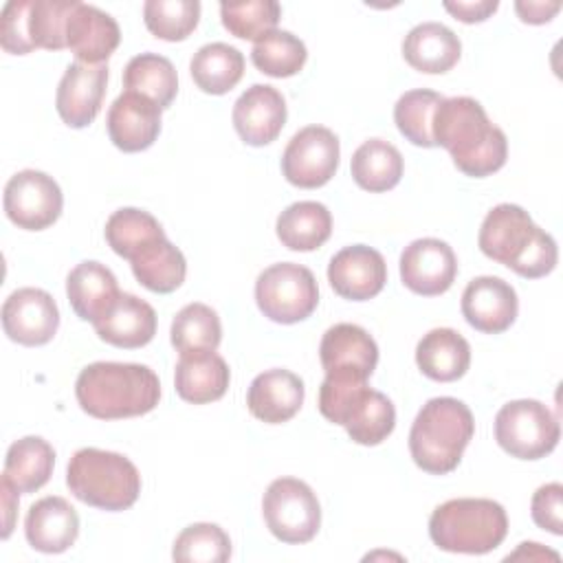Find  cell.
I'll list each match as a JSON object with an SVG mask.
<instances>
[{
  "label": "cell",
  "mask_w": 563,
  "mask_h": 563,
  "mask_svg": "<svg viewBox=\"0 0 563 563\" xmlns=\"http://www.w3.org/2000/svg\"><path fill=\"white\" fill-rule=\"evenodd\" d=\"M433 141L444 147L455 167L473 178H484L504 167L508 158L506 134L490 123L473 97L442 99L433 114Z\"/></svg>",
  "instance_id": "6da1fadb"
},
{
  "label": "cell",
  "mask_w": 563,
  "mask_h": 563,
  "mask_svg": "<svg viewBox=\"0 0 563 563\" xmlns=\"http://www.w3.org/2000/svg\"><path fill=\"white\" fill-rule=\"evenodd\" d=\"M75 396L88 416L121 420L152 411L161 398V383L147 365L97 361L79 372Z\"/></svg>",
  "instance_id": "7a4b0ae2"
},
{
  "label": "cell",
  "mask_w": 563,
  "mask_h": 563,
  "mask_svg": "<svg viewBox=\"0 0 563 563\" xmlns=\"http://www.w3.org/2000/svg\"><path fill=\"white\" fill-rule=\"evenodd\" d=\"M477 244L486 257L526 279L545 277L559 260L554 238L537 227L526 209L510 202L497 205L486 213Z\"/></svg>",
  "instance_id": "3957f363"
},
{
  "label": "cell",
  "mask_w": 563,
  "mask_h": 563,
  "mask_svg": "<svg viewBox=\"0 0 563 563\" xmlns=\"http://www.w3.org/2000/svg\"><path fill=\"white\" fill-rule=\"evenodd\" d=\"M475 433L471 409L451 396L431 398L418 411L409 431V453L422 471L446 475L457 468Z\"/></svg>",
  "instance_id": "277c9868"
},
{
  "label": "cell",
  "mask_w": 563,
  "mask_h": 563,
  "mask_svg": "<svg viewBox=\"0 0 563 563\" xmlns=\"http://www.w3.org/2000/svg\"><path fill=\"white\" fill-rule=\"evenodd\" d=\"M506 532L504 506L484 497L449 499L429 519V537L444 552L486 554L501 545Z\"/></svg>",
  "instance_id": "5b68a950"
},
{
  "label": "cell",
  "mask_w": 563,
  "mask_h": 563,
  "mask_svg": "<svg viewBox=\"0 0 563 563\" xmlns=\"http://www.w3.org/2000/svg\"><path fill=\"white\" fill-rule=\"evenodd\" d=\"M70 493L101 510H125L141 493V475L136 466L121 453L95 446L79 449L66 468Z\"/></svg>",
  "instance_id": "8992f818"
},
{
  "label": "cell",
  "mask_w": 563,
  "mask_h": 563,
  "mask_svg": "<svg viewBox=\"0 0 563 563\" xmlns=\"http://www.w3.org/2000/svg\"><path fill=\"white\" fill-rule=\"evenodd\" d=\"M319 411L325 420L345 427L347 435L363 446L380 444L396 427L391 400L367 380L341 383L325 378L319 387Z\"/></svg>",
  "instance_id": "52a82bcc"
},
{
  "label": "cell",
  "mask_w": 563,
  "mask_h": 563,
  "mask_svg": "<svg viewBox=\"0 0 563 563\" xmlns=\"http://www.w3.org/2000/svg\"><path fill=\"white\" fill-rule=\"evenodd\" d=\"M559 438V420L539 400L506 402L495 416V440L512 457L541 460L556 449Z\"/></svg>",
  "instance_id": "ba28073f"
},
{
  "label": "cell",
  "mask_w": 563,
  "mask_h": 563,
  "mask_svg": "<svg viewBox=\"0 0 563 563\" xmlns=\"http://www.w3.org/2000/svg\"><path fill=\"white\" fill-rule=\"evenodd\" d=\"M257 308L275 323H297L308 319L319 303L317 279L310 268L282 262L260 273L255 282Z\"/></svg>",
  "instance_id": "9c48e42d"
},
{
  "label": "cell",
  "mask_w": 563,
  "mask_h": 563,
  "mask_svg": "<svg viewBox=\"0 0 563 563\" xmlns=\"http://www.w3.org/2000/svg\"><path fill=\"white\" fill-rule=\"evenodd\" d=\"M262 515L273 537L284 543H308L321 526V506L314 490L297 477H279L268 484Z\"/></svg>",
  "instance_id": "30bf717a"
},
{
  "label": "cell",
  "mask_w": 563,
  "mask_h": 563,
  "mask_svg": "<svg viewBox=\"0 0 563 563\" xmlns=\"http://www.w3.org/2000/svg\"><path fill=\"white\" fill-rule=\"evenodd\" d=\"M339 139L323 125L301 128L282 154V172L286 180L301 189L323 187L339 167Z\"/></svg>",
  "instance_id": "8fae6325"
},
{
  "label": "cell",
  "mask_w": 563,
  "mask_h": 563,
  "mask_svg": "<svg viewBox=\"0 0 563 563\" xmlns=\"http://www.w3.org/2000/svg\"><path fill=\"white\" fill-rule=\"evenodd\" d=\"M4 213L26 231H42L51 227L64 207L59 185L44 172L22 169L13 174L4 187Z\"/></svg>",
  "instance_id": "7c38bea8"
},
{
  "label": "cell",
  "mask_w": 563,
  "mask_h": 563,
  "mask_svg": "<svg viewBox=\"0 0 563 563\" xmlns=\"http://www.w3.org/2000/svg\"><path fill=\"white\" fill-rule=\"evenodd\" d=\"M319 358L325 378L341 383L367 380L378 363V345L361 325L336 323L325 330Z\"/></svg>",
  "instance_id": "4fadbf2b"
},
{
  "label": "cell",
  "mask_w": 563,
  "mask_h": 563,
  "mask_svg": "<svg viewBox=\"0 0 563 563\" xmlns=\"http://www.w3.org/2000/svg\"><path fill=\"white\" fill-rule=\"evenodd\" d=\"M2 328L20 345H44L59 328L57 303L42 288H18L2 303Z\"/></svg>",
  "instance_id": "5bb4252c"
},
{
  "label": "cell",
  "mask_w": 563,
  "mask_h": 563,
  "mask_svg": "<svg viewBox=\"0 0 563 563\" xmlns=\"http://www.w3.org/2000/svg\"><path fill=\"white\" fill-rule=\"evenodd\" d=\"M455 275V253L446 242L438 238L413 240L400 255V279L416 295H442L453 286Z\"/></svg>",
  "instance_id": "9a60e30c"
},
{
  "label": "cell",
  "mask_w": 563,
  "mask_h": 563,
  "mask_svg": "<svg viewBox=\"0 0 563 563\" xmlns=\"http://www.w3.org/2000/svg\"><path fill=\"white\" fill-rule=\"evenodd\" d=\"M108 84L106 64H70L57 86L55 108L62 121L70 128H86L101 110Z\"/></svg>",
  "instance_id": "2e32d148"
},
{
  "label": "cell",
  "mask_w": 563,
  "mask_h": 563,
  "mask_svg": "<svg viewBox=\"0 0 563 563\" xmlns=\"http://www.w3.org/2000/svg\"><path fill=\"white\" fill-rule=\"evenodd\" d=\"M328 282L339 297L367 301L383 290L387 282V264L376 249L352 244L330 260Z\"/></svg>",
  "instance_id": "e0dca14e"
},
{
  "label": "cell",
  "mask_w": 563,
  "mask_h": 563,
  "mask_svg": "<svg viewBox=\"0 0 563 563\" xmlns=\"http://www.w3.org/2000/svg\"><path fill=\"white\" fill-rule=\"evenodd\" d=\"M519 312V299L515 288L501 277L482 275L468 282L462 292V314L471 328L499 334L506 332Z\"/></svg>",
  "instance_id": "ac0fdd59"
},
{
  "label": "cell",
  "mask_w": 563,
  "mask_h": 563,
  "mask_svg": "<svg viewBox=\"0 0 563 563\" xmlns=\"http://www.w3.org/2000/svg\"><path fill=\"white\" fill-rule=\"evenodd\" d=\"M286 123V101L268 84H253L233 103V128L246 145L273 143Z\"/></svg>",
  "instance_id": "d6986e66"
},
{
  "label": "cell",
  "mask_w": 563,
  "mask_h": 563,
  "mask_svg": "<svg viewBox=\"0 0 563 563\" xmlns=\"http://www.w3.org/2000/svg\"><path fill=\"white\" fill-rule=\"evenodd\" d=\"M108 136L121 152H143L161 134V108L139 95L123 90L108 110Z\"/></svg>",
  "instance_id": "ffe728a7"
},
{
  "label": "cell",
  "mask_w": 563,
  "mask_h": 563,
  "mask_svg": "<svg viewBox=\"0 0 563 563\" xmlns=\"http://www.w3.org/2000/svg\"><path fill=\"white\" fill-rule=\"evenodd\" d=\"M303 396V380L288 369L275 367L253 378L246 391V407L257 420L266 424H282L301 409Z\"/></svg>",
  "instance_id": "44dd1931"
},
{
  "label": "cell",
  "mask_w": 563,
  "mask_h": 563,
  "mask_svg": "<svg viewBox=\"0 0 563 563\" xmlns=\"http://www.w3.org/2000/svg\"><path fill=\"white\" fill-rule=\"evenodd\" d=\"M24 534L29 545L37 552H66L79 534L77 510L64 497H42L26 512Z\"/></svg>",
  "instance_id": "7402d4cb"
},
{
  "label": "cell",
  "mask_w": 563,
  "mask_h": 563,
  "mask_svg": "<svg viewBox=\"0 0 563 563\" xmlns=\"http://www.w3.org/2000/svg\"><path fill=\"white\" fill-rule=\"evenodd\" d=\"M101 341L114 347H143L156 334V312L136 295L121 292L117 301L92 323Z\"/></svg>",
  "instance_id": "603a6c76"
},
{
  "label": "cell",
  "mask_w": 563,
  "mask_h": 563,
  "mask_svg": "<svg viewBox=\"0 0 563 563\" xmlns=\"http://www.w3.org/2000/svg\"><path fill=\"white\" fill-rule=\"evenodd\" d=\"M121 31L117 20L92 7L79 2L66 26V48L84 64H103L119 46Z\"/></svg>",
  "instance_id": "cb8c5ba5"
},
{
  "label": "cell",
  "mask_w": 563,
  "mask_h": 563,
  "mask_svg": "<svg viewBox=\"0 0 563 563\" xmlns=\"http://www.w3.org/2000/svg\"><path fill=\"white\" fill-rule=\"evenodd\" d=\"M460 55V37L440 22H422L402 40L405 62L420 73L442 75L457 64Z\"/></svg>",
  "instance_id": "d4e9b609"
},
{
  "label": "cell",
  "mask_w": 563,
  "mask_h": 563,
  "mask_svg": "<svg viewBox=\"0 0 563 563\" xmlns=\"http://www.w3.org/2000/svg\"><path fill=\"white\" fill-rule=\"evenodd\" d=\"M420 372L438 383H451L466 374L471 365V345L453 328H433L416 345Z\"/></svg>",
  "instance_id": "484cf974"
},
{
  "label": "cell",
  "mask_w": 563,
  "mask_h": 563,
  "mask_svg": "<svg viewBox=\"0 0 563 563\" xmlns=\"http://www.w3.org/2000/svg\"><path fill=\"white\" fill-rule=\"evenodd\" d=\"M66 295L75 314L95 323L121 295L114 273L99 262L77 264L66 279Z\"/></svg>",
  "instance_id": "4316f807"
},
{
  "label": "cell",
  "mask_w": 563,
  "mask_h": 563,
  "mask_svg": "<svg viewBox=\"0 0 563 563\" xmlns=\"http://www.w3.org/2000/svg\"><path fill=\"white\" fill-rule=\"evenodd\" d=\"M231 380L229 365L216 352L185 354L174 372L176 394L191 405H207L227 394Z\"/></svg>",
  "instance_id": "83f0119b"
},
{
  "label": "cell",
  "mask_w": 563,
  "mask_h": 563,
  "mask_svg": "<svg viewBox=\"0 0 563 563\" xmlns=\"http://www.w3.org/2000/svg\"><path fill=\"white\" fill-rule=\"evenodd\" d=\"M130 266L141 286L161 295L174 292L187 275L185 255L165 235L136 251L130 257Z\"/></svg>",
  "instance_id": "f1b7e54d"
},
{
  "label": "cell",
  "mask_w": 563,
  "mask_h": 563,
  "mask_svg": "<svg viewBox=\"0 0 563 563\" xmlns=\"http://www.w3.org/2000/svg\"><path fill=\"white\" fill-rule=\"evenodd\" d=\"M279 242L290 251H314L332 233V216L317 200H301L286 207L275 224Z\"/></svg>",
  "instance_id": "f546056e"
},
{
  "label": "cell",
  "mask_w": 563,
  "mask_h": 563,
  "mask_svg": "<svg viewBox=\"0 0 563 563\" xmlns=\"http://www.w3.org/2000/svg\"><path fill=\"white\" fill-rule=\"evenodd\" d=\"M352 178L354 183L372 194L394 189L402 178V154L396 145L383 139H369L352 154Z\"/></svg>",
  "instance_id": "4dcf8cb0"
},
{
  "label": "cell",
  "mask_w": 563,
  "mask_h": 563,
  "mask_svg": "<svg viewBox=\"0 0 563 563\" xmlns=\"http://www.w3.org/2000/svg\"><path fill=\"white\" fill-rule=\"evenodd\" d=\"M194 84L207 95H224L244 75V55L224 42L200 46L189 64Z\"/></svg>",
  "instance_id": "1f68e13d"
},
{
  "label": "cell",
  "mask_w": 563,
  "mask_h": 563,
  "mask_svg": "<svg viewBox=\"0 0 563 563\" xmlns=\"http://www.w3.org/2000/svg\"><path fill=\"white\" fill-rule=\"evenodd\" d=\"M53 466V446L40 435H26L9 446L2 475H7L20 493H35L51 479Z\"/></svg>",
  "instance_id": "d6a6232c"
},
{
  "label": "cell",
  "mask_w": 563,
  "mask_h": 563,
  "mask_svg": "<svg viewBox=\"0 0 563 563\" xmlns=\"http://www.w3.org/2000/svg\"><path fill=\"white\" fill-rule=\"evenodd\" d=\"M123 86L152 99L161 110L169 108L178 92V75L174 64L156 53H141L132 57L123 70Z\"/></svg>",
  "instance_id": "836d02e7"
},
{
  "label": "cell",
  "mask_w": 563,
  "mask_h": 563,
  "mask_svg": "<svg viewBox=\"0 0 563 563\" xmlns=\"http://www.w3.org/2000/svg\"><path fill=\"white\" fill-rule=\"evenodd\" d=\"M172 345L180 356L216 352L222 339L220 317L207 303H187L172 321Z\"/></svg>",
  "instance_id": "e575fe53"
},
{
  "label": "cell",
  "mask_w": 563,
  "mask_h": 563,
  "mask_svg": "<svg viewBox=\"0 0 563 563\" xmlns=\"http://www.w3.org/2000/svg\"><path fill=\"white\" fill-rule=\"evenodd\" d=\"M251 59L260 73L282 79V77H292L303 68L308 59V51L297 35H292L290 31L275 29L262 35L260 40H255Z\"/></svg>",
  "instance_id": "d590c367"
},
{
  "label": "cell",
  "mask_w": 563,
  "mask_h": 563,
  "mask_svg": "<svg viewBox=\"0 0 563 563\" xmlns=\"http://www.w3.org/2000/svg\"><path fill=\"white\" fill-rule=\"evenodd\" d=\"M163 235L165 231L161 222L152 213L134 207L114 211L106 222V240L110 249L125 260Z\"/></svg>",
  "instance_id": "8d00e7d4"
},
{
  "label": "cell",
  "mask_w": 563,
  "mask_h": 563,
  "mask_svg": "<svg viewBox=\"0 0 563 563\" xmlns=\"http://www.w3.org/2000/svg\"><path fill=\"white\" fill-rule=\"evenodd\" d=\"M444 97L435 90H409L394 106V121L398 132L418 147H435L433 114Z\"/></svg>",
  "instance_id": "74e56055"
},
{
  "label": "cell",
  "mask_w": 563,
  "mask_h": 563,
  "mask_svg": "<svg viewBox=\"0 0 563 563\" xmlns=\"http://www.w3.org/2000/svg\"><path fill=\"white\" fill-rule=\"evenodd\" d=\"M147 31L165 42L187 40L200 20L198 0H147L143 4Z\"/></svg>",
  "instance_id": "f35d334b"
},
{
  "label": "cell",
  "mask_w": 563,
  "mask_h": 563,
  "mask_svg": "<svg viewBox=\"0 0 563 563\" xmlns=\"http://www.w3.org/2000/svg\"><path fill=\"white\" fill-rule=\"evenodd\" d=\"M172 556L180 563H224L231 556V539L216 523H191L176 537Z\"/></svg>",
  "instance_id": "ab89813d"
},
{
  "label": "cell",
  "mask_w": 563,
  "mask_h": 563,
  "mask_svg": "<svg viewBox=\"0 0 563 563\" xmlns=\"http://www.w3.org/2000/svg\"><path fill=\"white\" fill-rule=\"evenodd\" d=\"M220 18L224 29L240 40H260L275 31L282 7L275 0H249V2H222Z\"/></svg>",
  "instance_id": "60d3db41"
},
{
  "label": "cell",
  "mask_w": 563,
  "mask_h": 563,
  "mask_svg": "<svg viewBox=\"0 0 563 563\" xmlns=\"http://www.w3.org/2000/svg\"><path fill=\"white\" fill-rule=\"evenodd\" d=\"M77 0H31L29 33L35 48H66V26L77 9Z\"/></svg>",
  "instance_id": "b9f144b4"
},
{
  "label": "cell",
  "mask_w": 563,
  "mask_h": 563,
  "mask_svg": "<svg viewBox=\"0 0 563 563\" xmlns=\"http://www.w3.org/2000/svg\"><path fill=\"white\" fill-rule=\"evenodd\" d=\"M29 11L31 0H13L2 9L0 44L11 55H26L35 51L29 33Z\"/></svg>",
  "instance_id": "7bdbcfd3"
},
{
  "label": "cell",
  "mask_w": 563,
  "mask_h": 563,
  "mask_svg": "<svg viewBox=\"0 0 563 563\" xmlns=\"http://www.w3.org/2000/svg\"><path fill=\"white\" fill-rule=\"evenodd\" d=\"M530 515L539 528L552 534H563V486L559 482L539 486L532 495Z\"/></svg>",
  "instance_id": "ee69618b"
},
{
  "label": "cell",
  "mask_w": 563,
  "mask_h": 563,
  "mask_svg": "<svg viewBox=\"0 0 563 563\" xmlns=\"http://www.w3.org/2000/svg\"><path fill=\"white\" fill-rule=\"evenodd\" d=\"M499 2L497 0H468V2H444V9L460 22L464 24H473V22H484L486 18H490L497 11Z\"/></svg>",
  "instance_id": "f6af8a7d"
},
{
  "label": "cell",
  "mask_w": 563,
  "mask_h": 563,
  "mask_svg": "<svg viewBox=\"0 0 563 563\" xmlns=\"http://www.w3.org/2000/svg\"><path fill=\"white\" fill-rule=\"evenodd\" d=\"M561 9L559 2H517L515 11L528 24H545Z\"/></svg>",
  "instance_id": "bcb514c9"
},
{
  "label": "cell",
  "mask_w": 563,
  "mask_h": 563,
  "mask_svg": "<svg viewBox=\"0 0 563 563\" xmlns=\"http://www.w3.org/2000/svg\"><path fill=\"white\" fill-rule=\"evenodd\" d=\"M0 490H2V539H9L13 523H15V515H18V488L11 484V479L7 475H2L0 479Z\"/></svg>",
  "instance_id": "7dc6e473"
}]
</instances>
